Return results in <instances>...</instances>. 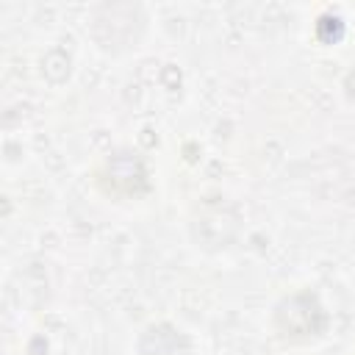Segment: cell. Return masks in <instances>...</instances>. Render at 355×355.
<instances>
[{"mask_svg": "<svg viewBox=\"0 0 355 355\" xmlns=\"http://www.w3.org/2000/svg\"><path fill=\"white\" fill-rule=\"evenodd\" d=\"M327 311L316 291L297 288L283 294L272 308V330L286 344H311L327 330Z\"/></svg>", "mask_w": 355, "mask_h": 355, "instance_id": "6da1fadb", "label": "cell"}, {"mask_svg": "<svg viewBox=\"0 0 355 355\" xmlns=\"http://www.w3.org/2000/svg\"><path fill=\"white\" fill-rule=\"evenodd\" d=\"M94 186L111 200L144 197L153 189L144 155L133 147H116L105 153L103 161L94 166Z\"/></svg>", "mask_w": 355, "mask_h": 355, "instance_id": "7a4b0ae2", "label": "cell"}, {"mask_svg": "<svg viewBox=\"0 0 355 355\" xmlns=\"http://www.w3.org/2000/svg\"><path fill=\"white\" fill-rule=\"evenodd\" d=\"M230 214H236L233 205L227 202H202L194 208V216H191V236L197 241V247H205V250H219V247H227L233 239L219 230V219H227Z\"/></svg>", "mask_w": 355, "mask_h": 355, "instance_id": "3957f363", "label": "cell"}, {"mask_svg": "<svg viewBox=\"0 0 355 355\" xmlns=\"http://www.w3.org/2000/svg\"><path fill=\"white\" fill-rule=\"evenodd\" d=\"M136 355H189V338L172 322H153L141 330Z\"/></svg>", "mask_w": 355, "mask_h": 355, "instance_id": "277c9868", "label": "cell"}]
</instances>
